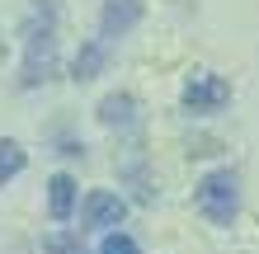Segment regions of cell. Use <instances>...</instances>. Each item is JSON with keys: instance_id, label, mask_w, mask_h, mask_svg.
<instances>
[{"instance_id": "52a82bcc", "label": "cell", "mask_w": 259, "mask_h": 254, "mask_svg": "<svg viewBox=\"0 0 259 254\" xmlns=\"http://www.w3.org/2000/svg\"><path fill=\"white\" fill-rule=\"evenodd\" d=\"M75 198H80V184H75L71 174H52L48 179V217L52 221H71Z\"/></svg>"}, {"instance_id": "30bf717a", "label": "cell", "mask_w": 259, "mask_h": 254, "mask_svg": "<svg viewBox=\"0 0 259 254\" xmlns=\"http://www.w3.org/2000/svg\"><path fill=\"white\" fill-rule=\"evenodd\" d=\"M99 254H142V245H137L132 235H123V231H109L104 245H99Z\"/></svg>"}, {"instance_id": "7a4b0ae2", "label": "cell", "mask_w": 259, "mask_h": 254, "mask_svg": "<svg viewBox=\"0 0 259 254\" xmlns=\"http://www.w3.org/2000/svg\"><path fill=\"white\" fill-rule=\"evenodd\" d=\"M193 207L203 212V221L212 226H231L240 217V174L236 170H212L198 179L193 188Z\"/></svg>"}, {"instance_id": "ba28073f", "label": "cell", "mask_w": 259, "mask_h": 254, "mask_svg": "<svg viewBox=\"0 0 259 254\" xmlns=\"http://www.w3.org/2000/svg\"><path fill=\"white\" fill-rule=\"evenodd\" d=\"M95 113H99L104 127H118V132H132L137 127V99L132 94H104Z\"/></svg>"}, {"instance_id": "6da1fadb", "label": "cell", "mask_w": 259, "mask_h": 254, "mask_svg": "<svg viewBox=\"0 0 259 254\" xmlns=\"http://www.w3.org/2000/svg\"><path fill=\"white\" fill-rule=\"evenodd\" d=\"M57 76V0H38L33 14L24 19V66L19 85L42 89Z\"/></svg>"}, {"instance_id": "7c38bea8", "label": "cell", "mask_w": 259, "mask_h": 254, "mask_svg": "<svg viewBox=\"0 0 259 254\" xmlns=\"http://www.w3.org/2000/svg\"><path fill=\"white\" fill-rule=\"evenodd\" d=\"M0 66H5V38H0Z\"/></svg>"}, {"instance_id": "3957f363", "label": "cell", "mask_w": 259, "mask_h": 254, "mask_svg": "<svg viewBox=\"0 0 259 254\" xmlns=\"http://www.w3.org/2000/svg\"><path fill=\"white\" fill-rule=\"evenodd\" d=\"M226 104H231V85H226L222 76H212V71L189 76V85H184V113L207 118V113H222Z\"/></svg>"}, {"instance_id": "9c48e42d", "label": "cell", "mask_w": 259, "mask_h": 254, "mask_svg": "<svg viewBox=\"0 0 259 254\" xmlns=\"http://www.w3.org/2000/svg\"><path fill=\"white\" fill-rule=\"evenodd\" d=\"M24 165H28V151H24L19 141L0 137V188H5L10 179H19V174H24Z\"/></svg>"}, {"instance_id": "277c9868", "label": "cell", "mask_w": 259, "mask_h": 254, "mask_svg": "<svg viewBox=\"0 0 259 254\" xmlns=\"http://www.w3.org/2000/svg\"><path fill=\"white\" fill-rule=\"evenodd\" d=\"M123 217H127V202L109 188H95L80 207V231H113L123 226Z\"/></svg>"}, {"instance_id": "5b68a950", "label": "cell", "mask_w": 259, "mask_h": 254, "mask_svg": "<svg viewBox=\"0 0 259 254\" xmlns=\"http://www.w3.org/2000/svg\"><path fill=\"white\" fill-rule=\"evenodd\" d=\"M137 19H142V0H104L99 10V38H123L137 28Z\"/></svg>"}, {"instance_id": "8992f818", "label": "cell", "mask_w": 259, "mask_h": 254, "mask_svg": "<svg viewBox=\"0 0 259 254\" xmlns=\"http://www.w3.org/2000/svg\"><path fill=\"white\" fill-rule=\"evenodd\" d=\"M109 52H113V42H109V38H90V42H80V52H75V62H71V80H75V85H85V80L104 76V66H109Z\"/></svg>"}, {"instance_id": "8fae6325", "label": "cell", "mask_w": 259, "mask_h": 254, "mask_svg": "<svg viewBox=\"0 0 259 254\" xmlns=\"http://www.w3.org/2000/svg\"><path fill=\"white\" fill-rule=\"evenodd\" d=\"M42 254H80V235H66V231H57L42 240Z\"/></svg>"}]
</instances>
